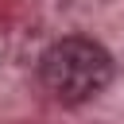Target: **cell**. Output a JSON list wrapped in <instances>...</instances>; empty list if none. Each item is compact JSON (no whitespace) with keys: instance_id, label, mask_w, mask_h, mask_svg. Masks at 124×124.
Returning a JSON list of instances; mask_svg holds the SVG:
<instances>
[{"instance_id":"6da1fadb","label":"cell","mask_w":124,"mask_h":124,"mask_svg":"<svg viewBox=\"0 0 124 124\" xmlns=\"http://www.w3.org/2000/svg\"><path fill=\"white\" fill-rule=\"evenodd\" d=\"M39 78L62 101H89L112 81V54L85 35H66L43 50Z\"/></svg>"}]
</instances>
